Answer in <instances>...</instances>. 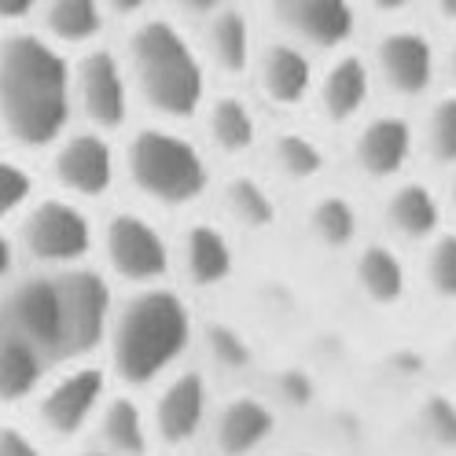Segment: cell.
I'll use <instances>...</instances> for the list:
<instances>
[{
	"label": "cell",
	"mask_w": 456,
	"mask_h": 456,
	"mask_svg": "<svg viewBox=\"0 0 456 456\" xmlns=\"http://www.w3.org/2000/svg\"><path fill=\"white\" fill-rule=\"evenodd\" d=\"M151 8V0H103L107 15H122V19H136Z\"/></svg>",
	"instance_id": "f35d334b"
},
{
	"label": "cell",
	"mask_w": 456,
	"mask_h": 456,
	"mask_svg": "<svg viewBox=\"0 0 456 456\" xmlns=\"http://www.w3.org/2000/svg\"><path fill=\"white\" fill-rule=\"evenodd\" d=\"M273 159H276V166L283 169V174L295 177V181L317 177V174H324V166H328L321 144L313 136H305V133H280L273 140Z\"/></svg>",
	"instance_id": "83f0119b"
},
{
	"label": "cell",
	"mask_w": 456,
	"mask_h": 456,
	"mask_svg": "<svg viewBox=\"0 0 456 456\" xmlns=\"http://www.w3.org/2000/svg\"><path fill=\"white\" fill-rule=\"evenodd\" d=\"M70 60L45 34L0 41V133L19 151H48L70 129Z\"/></svg>",
	"instance_id": "6da1fadb"
},
{
	"label": "cell",
	"mask_w": 456,
	"mask_h": 456,
	"mask_svg": "<svg viewBox=\"0 0 456 456\" xmlns=\"http://www.w3.org/2000/svg\"><path fill=\"white\" fill-rule=\"evenodd\" d=\"M283 394H288L295 405H309V402H313V383H309V376L288 372V376H283Z\"/></svg>",
	"instance_id": "8d00e7d4"
},
{
	"label": "cell",
	"mask_w": 456,
	"mask_h": 456,
	"mask_svg": "<svg viewBox=\"0 0 456 456\" xmlns=\"http://www.w3.org/2000/svg\"><path fill=\"white\" fill-rule=\"evenodd\" d=\"M93 427H96L100 449L114 456H148L151 449V419L129 394H107Z\"/></svg>",
	"instance_id": "ac0fdd59"
},
{
	"label": "cell",
	"mask_w": 456,
	"mask_h": 456,
	"mask_svg": "<svg viewBox=\"0 0 456 456\" xmlns=\"http://www.w3.org/2000/svg\"><path fill=\"white\" fill-rule=\"evenodd\" d=\"M74 456H114V452H107V449L96 445V449H81V452H74Z\"/></svg>",
	"instance_id": "7bdbcfd3"
},
{
	"label": "cell",
	"mask_w": 456,
	"mask_h": 456,
	"mask_svg": "<svg viewBox=\"0 0 456 456\" xmlns=\"http://www.w3.org/2000/svg\"><path fill=\"white\" fill-rule=\"evenodd\" d=\"M269 435H273V412L262 402H254V397L228 402L217 419V445L224 456H243L258 449Z\"/></svg>",
	"instance_id": "7402d4cb"
},
{
	"label": "cell",
	"mask_w": 456,
	"mask_h": 456,
	"mask_svg": "<svg viewBox=\"0 0 456 456\" xmlns=\"http://www.w3.org/2000/svg\"><path fill=\"white\" fill-rule=\"evenodd\" d=\"M63 313V357H93L103 350V338L114 313V291L103 269L70 265L55 273Z\"/></svg>",
	"instance_id": "52a82bcc"
},
{
	"label": "cell",
	"mask_w": 456,
	"mask_h": 456,
	"mask_svg": "<svg viewBox=\"0 0 456 456\" xmlns=\"http://www.w3.org/2000/svg\"><path fill=\"white\" fill-rule=\"evenodd\" d=\"M435 8H438V15H442V19L456 22V0H435Z\"/></svg>",
	"instance_id": "b9f144b4"
},
{
	"label": "cell",
	"mask_w": 456,
	"mask_h": 456,
	"mask_svg": "<svg viewBox=\"0 0 456 456\" xmlns=\"http://www.w3.org/2000/svg\"><path fill=\"white\" fill-rule=\"evenodd\" d=\"M41 0H0V22H19L37 12Z\"/></svg>",
	"instance_id": "ab89813d"
},
{
	"label": "cell",
	"mask_w": 456,
	"mask_h": 456,
	"mask_svg": "<svg viewBox=\"0 0 456 456\" xmlns=\"http://www.w3.org/2000/svg\"><path fill=\"white\" fill-rule=\"evenodd\" d=\"M70 93L74 110L100 133H114L129 122L133 110V85L118 52L89 45L70 63Z\"/></svg>",
	"instance_id": "ba28073f"
},
{
	"label": "cell",
	"mask_w": 456,
	"mask_h": 456,
	"mask_svg": "<svg viewBox=\"0 0 456 456\" xmlns=\"http://www.w3.org/2000/svg\"><path fill=\"white\" fill-rule=\"evenodd\" d=\"M22 254H19V243H15V232L12 224H0V291L22 273Z\"/></svg>",
	"instance_id": "d590c367"
},
{
	"label": "cell",
	"mask_w": 456,
	"mask_h": 456,
	"mask_svg": "<svg viewBox=\"0 0 456 456\" xmlns=\"http://www.w3.org/2000/svg\"><path fill=\"white\" fill-rule=\"evenodd\" d=\"M449 70H452V77H456V45L449 48Z\"/></svg>",
	"instance_id": "ee69618b"
},
{
	"label": "cell",
	"mask_w": 456,
	"mask_h": 456,
	"mask_svg": "<svg viewBox=\"0 0 456 456\" xmlns=\"http://www.w3.org/2000/svg\"><path fill=\"white\" fill-rule=\"evenodd\" d=\"M207 133L214 140V148H221L224 155H243L258 140V122H254V110L247 107V100L217 96L207 107Z\"/></svg>",
	"instance_id": "cb8c5ba5"
},
{
	"label": "cell",
	"mask_w": 456,
	"mask_h": 456,
	"mask_svg": "<svg viewBox=\"0 0 456 456\" xmlns=\"http://www.w3.org/2000/svg\"><path fill=\"white\" fill-rule=\"evenodd\" d=\"M41 34L60 48H89L103 34V0H41Z\"/></svg>",
	"instance_id": "44dd1931"
},
{
	"label": "cell",
	"mask_w": 456,
	"mask_h": 456,
	"mask_svg": "<svg viewBox=\"0 0 456 456\" xmlns=\"http://www.w3.org/2000/svg\"><path fill=\"white\" fill-rule=\"evenodd\" d=\"M122 169L129 184L159 207H188L210 184V166L188 136L166 129V126H144L129 136L122 151Z\"/></svg>",
	"instance_id": "277c9868"
},
{
	"label": "cell",
	"mask_w": 456,
	"mask_h": 456,
	"mask_svg": "<svg viewBox=\"0 0 456 456\" xmlns=\"http://www.w3.org/2000/svg\"><path fill=\"white\" fill-rule=\"evenodd\" d=\"M224 4H228V0H174V8L181 15H188V19H207L217 8H224Z\"/></svg>",
	"instance_id": "74e56055"
},
{
	"label": "cell",
	"mask_w": 456,
	"mask_h": 456,
	"mask_svg": "<svg viewBox=\"0 0 456 456\" xmlns=\"http://www.w3.org/2000/svg\"><path fill=\"white\" fill-rule=\"evenodd\" d=\"M427 148L438 162H456V96H445L431 107L427 118Z\"/></svg>",
	"instance_id": "4dcf8cb0"
},
{
	"label": "cell",
	"mask_w": 456,
	"mask_h": 456,
	"mask_svg": "<svg viewBox=\"0 0 456 456\" xmlns=\"http://www.w3.org/2000/svg\"><path fill=\"white\" fill-rule=\"evenodd\" d=\"M254 74L258 89L276 107H298L313 93V63L298 41H269L262 52H254Z\"/></svg>",
	"instance_id": "9a60e30c"
},
{
	"label": "cell",
	"mask_w": 456,
	"mask_h": 456,
	"mask_svg": "<svg viewBox=\"0 0 456 456\" xmlns=\"http://www.w3.org/2000/svg\"><path fill=\"white\" fill-rule=\"evenodd\" d=\"M184 269L199 288H214L232 273V247L214 224H191L184 232Z\"/></svg>",
	"instance_id": "603a6c76"
},
{
	"label": "cell",
	"mask_w": 456,
	"mask_h": 456,
	"mask_svg": "<svg viewBox=\"0 0 456 456\" xmlns=\"http://www.w3.org/2000/svg\"><path fill=\"white\" fill-rule=\"evenodd\" d=\"M37 199V174L19 155L0 151V224H15V217Z\"/></svg>",
	"instance_id": "4316f807"
},
{
	"label": "cell",
	"mask_w": 456,
	"mask_h": 456,
	"mask_svg": "<svg viewBox=\"0 0 456 456\" xmlns=\"http://www.w3.org/2000/svg\"><path fill=\"white\" fill-rule=\"evenodd\" d=\"M357 276H361V288L364 295L379 302V305H394L405 291V273H402V262L394 258V250L387 247H364L361 262H357Z\"/></svg>",
	"instance_id": "484cf974"
},
{
	"label": "cell",
	"mask_w": 456,
	"mask_h": 456,
	"mask_svg": "<svg viewBox=\"0 0 456 456\" xmlns=\"http://www.w3.org/2000/svg\"><path fill=\"white\" fill-rule=\"evenodd\" d=\"M48 174L63 195L77 203L103 199L118 181V155L100 129H67L48 148Z\"/></svg>",
	"instance_id": "8fae6325"
},
{
	"label": "cell",
	"mask_w": 456,
	"mask_h": 456,
	"mask_svg": "<svg viewBox=\"0 0 456 456\" xmlns=\"http://www.w3.org/2000/svg\"><path fill=\"white\" fill-rule=\"evenodd\" d=\"M122 63L133 96L144 100L159 118H191L207 100L203 55L169 19H140L126 41Z\"/></svg>",
	"instance_id": "3957f363"
},
{
	"label": "cell",
	"mask_w": 456,
	"mask_h": 456,
	"mask_svg": "<svg viewBox=\"0 0 456 456\" xmlns=\"http://www.w3.org/2000/svg\"><path fill=\"white\" fill-rule=\"evenodd\" d=\"M376 74L387 81V89L397 96H419L435 81V45L419 30H387L376 41Z\"/></svg>",
	"instance_id": "7c38bea8"
},
{
	"label": "cell",
	"mask_w": 456,
	"mask_h": 456,
	"mask_svg": "<svg viewBox=\"0 0 456 456\" xmlns=\"http://www.w3.org/2000/svg\"><path fill=\"white\" fill-rule=\"evenodd\" d=\"M96 247L107 269L133 283V288H151L169 273V243L159 232V224L136 210H118L103 221L96 232Z\"/></svg>",
	"instance_id": "30bf717a"
},
{
	"label": "cell",
	"mask_w": 456,
	"mask_h": 456,
	"mask_svg": "<svg viewBox=\"0 0 456 456\" xmlns=\"http://www.w3.org/2000/svg\"><path fill=\"white\" fill-rule=\"evenodd\" d=\"M191 342V313L181 295L159 288H136L122 305H114L103 338L107 372L126 387L159 383Z\"/></svg>",
	"instance_id": "7a4b0ae2"
},
{
	"label": "cell",
	"mask_w": 456,
	"mask_h": 456,
	"mask_svg": "<svg viewBox=\"0 0 456 456\" xmlns=\"http://www.w3.org/2000/svg\"><path fill=\"white\" fill-rule=\"evenodd\" d=\"M276 22L298 45L338 48L354 34V0H269Z\"/></svg>",
	"instance_id": "4fadbf2b"
},
{
	"label": "cell",
	"mask_w": 456,
	"mask_h": 456,
	"mask_svg": "<svg viewBox=\"0 0 456 456\" xmlns=\"http://www.w3.org/2000/svg\"><path fill=\"white\" fill-rule=\"evenodd\" d=\"M368 4H372L376 12H383V15H397V12H405L412 0H368Z\"/></svg>",
	"instance_id": "60d3db41"
},
{
	"label": "cell",
	"mask_w": 456,
	"mask_h": 456,
	"mask_svg": "<svg viewBox=\"0 0 456 456\" xmlns=\"http://www.w3.org/2000/svg\"><path fill=\"white\" fill-rule=\"evenodd\" d=\"M107 394V364H96L89 357H63L60 364H52V372L30 397L34 431L52 442H74L96 423V412Z\"/></svg>",
	"instance_id": "8992f818"
},
{
	"label": "cell",
	"mask_w": 456,
	"mask_h": 456,
	"mask_svg": "<svg viewBox=\"0 0 456 456\" xmlns=\"http://www.w3.org/2000/svg\"><path fill=\"white\" fill-rule=\"evenodd\" d=\"M387 214H390V224L402 236L423 240L438 228V199L431 195V188H423V184H402L390 195Z\"/></svg>",
	"instance_id": "d4e9b609"
},
{
	"label": "cell",
	"mask_w": 456,
	"mask_h": 456,
	"mask_svg": "<svg viewBox=\"0 0 456 456\" xmlns=\"http://www.w3.org/2000/svg\"><path fill=\"white\" fill-rule=\"evenodd\" d=\"M0 456H48L45 438L19 419H0Z\"/></svg>",
	"instance_id": "d6a6232c"
},
{
	"label": "cell",
	"mask_w": 456,
	"mask_h": 456,
	"mask_svg": "<svg viewBox=\"0 0 456 456\" xmlns=\"http://www.w3.org/2000/svg\"><path fill=\"white\" fill-rule=\"evenodd\" d=\"M254 52V26L243 8L224 4L203 19V55L221 74H247Z\"/></svg>",
	"instance_id": "e0dca14e"
},
{
	"label": "cell",
	"mask_w": 456,
	"mask_h": 456,
	"mask_svg": "<svg viewBox=\"0 0 456 456\" xmlns=\"http://www.w3.org/2000/svg\"><path fill=\"white\" fill-rule=\"evenodd\" d=\"M52 364H60V361H52L34 342L0 328V412L30 405V397L52 372Z\"/></svg>",
	"instance_id": "2e32d148"
},
{
	"label": "cell",
	"mask_w": 456,
	"mask_h": 456,
	"mask_svg": "<svg viewBox=\"0 0 456 456\" xmlns=\"http://www.w3.org/2000/svg\"><path fill=\"white\" fill-rule=\"evenodd\" d=\"M15 243L22 254L26 269H45V273H60L70 265H85L96 250V232L85 203L70 195H41L26 207L15 224Z\"/></svg>",
	"instance_id": "5b68a950"
},
{
	"label": "cell",
	"mask_w": 456,
	"mask_h": 456,
	"mask_svg": "<svg viewBox=\"0 0 456 456\" xmlns=\"http://www.w3.org/2000/svg\"><path fill=\"white\" fill-rule=\"evenodd\" d=\"M409 151H412V129L405 118H394V114L372 118L354 140L357 166L368 177H379V181L394 177L409 162Z\"/></svg>",
	"instance_id": "d6986e66"
},
{
	"label": "cell",
	"mask_w": 456,
	"mask_h": 456,
	"mask_svg": "<svg viewBox=\"0 0 456 456\" xmlns=\"http://www.w3.org/2000/svg\"><path fill=\"white\" fill-rule=\"evenodd\" d=\"M207 419V383L199 372H177L166 379V387L155 397L151 412V435L166 445H184L199 435Z\"/></svg>",
	"instance_id": "5bb4252c"
},
{
	"label": "cell",
	"mask_w": 456,
	"mask_h": 456,
	"mask_svg": "<svg viewBox=\"0 0 456 456\" xmlns=\"http://www.w3.org/2000/svg\"><path fill=\"white\" fill-rule=\"evenodd\" d=\"M309 221H313V232H317L328 247H346L354 240V232H357V214H354V207L342 195L317 199V203H313Z\"/></svg>",
	"instance_id": "f546056e"
},
{
	"label": "cell",
	"mask_w": 456,
	"mask_h": 456,
	"mask_svg": "<svg viewBox=\"0 0 456 456\" xmlns=\"http://www.w3.org/2000/svg\"><path fill=\"white\" fill-rule=\"evenodd\" d=\"M423 423L427 431H431V438L445 449H456V405L449 402V397L435 394L423 402Z\"/></svg>",
	"instance_id": "1f68e13d"
},
{
	"label": "cell",
	"mask_w": 456,
	"mask_h": 456,
	"mask_svg": "<svg viewBox=\"0 0 456 456\" xmlns=\"http://www.w3.org/2000/svg\"><path fill=\"white\" fill-rule=\"evenodd\" d=\"M210 354H214L224 368H247V364H250L247 338H243L236 328H224V324H214V328H210Z\"/></svg>",
	"instance_id": "e575fe53"
},
{
	"label": "cell",
	"mask_w": 456,
	"mask_h": 456,
	"mask_svg": "<svg viewBox=\"0 0 456 456\" xmlns=\"http://www.w3.org/2000/svg\"><path fill=\"white\" fill-rule=\"evenodd\" d=\"M224 203L243 224L250 228H265L276 221V207H273V195L250 177H236L224 184Z\"/></svg>",
	"instance_id": "f1b7e54d"
},
{
	"label": "cell",
	"mask_w": 456,
	"mask_h": 456,
	"mask_svg": "<svg viewBox=\"0 0 456 456\" xmlns=\"http://www.w3.org/2000/svg\"><path fill=\"white\" fill-rule=\"evenodd\" d=\"M427 273H431L435 291H442L445 298H456V236H442L435 243Z\"/></svg>",
	"instance_id": "836d02e7"
},
{
	"label": "cell",
	"mask_w": 456,
	"mask_h": 456,
	"mask_svg": "<svg viewBox=\"0 0 456 456\" xmlns=\"http://www.w3.org/2000/svg\"><path fill=\"white\" fill-rule=\"evenodd\" d=\"M368 93H372V67H368L361 55H338L317 85L321 110L331 122L357 118L361 107L368 103Z\"/></svg>",
	"instance_id": "ffe728a7"
},
{
	"label": "cell",
	"mask_w": 456,
	"mask_h": 456,
	"mask_svg": "<svg viewBox=\"0 0 456 456\" xmlns=\"http://www.w3.org/2000/svg\"><path fill=\"white\" fill-rule=\"evenodd\" d=\"M0 328L34 342L52 361H63V313L55 273L22 269L0 291Z\"/></svg>",
	"instance_id": "9c48e42d"
}]
</instances>
